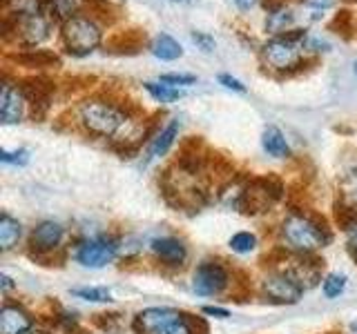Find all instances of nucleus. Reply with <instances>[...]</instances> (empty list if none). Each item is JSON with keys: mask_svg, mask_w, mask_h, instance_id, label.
<instances>
[{"mask_svg": "<svg viewBox=\"0 0 357 334\" xmlns=\"http://www.w3.org/2000/svg\"><path fill=\"white\" fill-rule=\"evenodd\" d=\"M78 120L81 125L96 134V136H105V138H116L126 145L123 154H128L130 148L134 150L139 145V141L145 136L143 132L134 129L132 116L126 109L119 107L116 103H109L103 98H89L78 107Z\"/></svg>", "mask_w": 357, "mask_h": 334, "instance_id": "1", "label": "nucleus"}, {"mask_svg": "<svg viewBox=\"0 0 357 334\" xmlns=\"http://www.w3.org/2000/svg\"><path fill=\"white\" fill-rule=\"evenodd\" d=\"M306 36V29H288L284 33H277L261 47L264 63L275 72H288L293 67H299Z\"/></svg>", "mask_w": 357, "mask_h": 334, "instance_id": "2", "label": "nucleus"}, {"mask_svg": "<svg viewBox=\"0 0 357 334\" xmlns=\"http://www.w3.org/2000/svg\"><path fill=\"white\" fill-rule=\"evenodd\" d=\"M61 40L67 54L87 56L98 47L100 40H103V31H100L98 22L94 18L76 14L63 22Z\"/></svg>", "mask_w": 357, "mask_h": 334, "instance_id": "3", "label": "nucleus"}, {"mask_svg": "<svg viewBox=\"0 0 357 334\" xmlns=\"http://www.w3.org/2000/svg\"><path fill=\"white\" fill-rule=\"evenodd\" d=\"M282 237L293 250L301 254H310L328 243V232L319 228L315 221H310L306 216L293 214L284 221L282 225Z\"/></svg>", "mask_w": 357, "mask_h": 334, "instance_id": "4", "label": "nucleus"}, {"mask_svg": "<svg viewBox=\"0 0 357 334\" xmlns=\"http://www.w3.org/2000/svg\"><path fill=\"white\" fill-rule=\"evenodd\" d=\"M282 194H284V185L279 178L275 176L255 178V181L245 185L239 209L245 212V214H259V212H266L271 207Z\"/></svg>", "mask_w": 357, "mask_h": 334, "instance_id": "5", "label": "nucleus"}, {"mask_svg": "<svg viewBox=\"0 0 357 334\" xmlns=\"http://www.w3.org/2000/svg\"><path fill=\"white\" fill-rule=\"evenodd\" d=\"M228 285V272L221 263L215 261H204L192 276V287L201 296H215L223 287Z\"/></svg>", "mask_w": 357, "mask_h": 334, "instance_id": "6", "label": "nucleus"}, {"mask_svg": "<svg viewBox=\"0 0 357 334\" xmlns=\"http://www.w3.org/2000/svg\"><path fill=\"white\" fill-rule=\"evenodd\" d=\"M116 256V243L107 237H96L85 241L76 252V261L85 267H103L114 261Z\"/></svg>", "mask_w": 357, "mask_h": 334, "instance_id": "7", "label": "nucleus"}, {"mask_svg": "<svg viewBox=\"0 0 357 334\" xmlns=\"http://www.w3.org/2000/svg\"><path fill=\"white\" fill-rule=\"evenodd\" d=\"M25 105H27V100L22 96L20 89L5 81L3 89H0V122H3V125L20 122L22 116H25Z\"/></svg>", "mask_w": 357, "mask_h": 334, "instance_id": "8", "label": "nucleus"}, {"mask_svg": "<svg viewBox=\"0 0 357 334\" xmlns=\"http://www.w3.org/2000/svg\"><path fill=\"white\" fill-rule=\"evenodd\" d=\"M264 292L268 299L277 301V303H297L301 296V287L290 281V278L282 272V274L266 276Z\"/></svg>", "mask_w": 357, "mask_h": 334, "instance_id": "9", "label": "nucleus"}, {"mask_svg": "<svg viewBox=\"0 0 357 334\" xmlns=\"http://www.w3.org/2000/svg\"><path fill=\"white\" fill-rule=\"evenodd\" d=\"M284 274L293 283H297L301 289H310L319 281V265L317 261H308L304 254V256H299V259H288V267Z\"/></svg>", "mask_w": 357, "mask_h": 334, "instance_id": "10", "label": "nucleus"}, {"mask_svg": "<svg viewBox=\"0 0 357 334\" xmlns=\"http://www.w3.org/2000/svg\"><path fill=\"white\" fill-rule=\"evenodd\" d=\"M178 317L181 315L170 308H148L137 317V328L141 334H156L161 328H165L167 323H172Z\"/></svg>", "mask_w": 357, "mask_h": 334, "instance_id": "11", "label": "nucleus"}, {"mask_svg": "<svg viewBox=\"0 0 357 334\" xmlns=\"http://www.w3.org/2000/svg\"><path fill=\"white\" fill-rule=\"evenodd\" d=\"M63 241V228L54 221H45L31 232V248L36 252H52Z\"/></svg>", "mask_w": 357, "mask_h": 334, "instance_id": "12", "label": "nucleus"}, {"mask_svg": "<svg viewBox=\"0 0 357 334\" xmlns=\"http://www.w3.org/2000/svg\"><path fill=\"white\" fill-rule=\"evenodd\" d=\"M31 330V319L18 305H5L0 310V334H25Z\"/></svg>", "mask_w": 357, "mask_h": 334, "instance_id": "13", "label": "nucleus"}, {"mask_svg": "<svg viewBox=\"0 0 357 334\" xmlns=\"http://www.w3.org/2000/svg\"><path fill=\"white\" fill-rule=\"evenodd\" d=\"M152 252L156 254V259L163 261L165 265H181L188 254L185 245L172 237H163V239L152 241Z\"/></svg>", "mask_w": 357, "mask_h": 334, "instance_id": "14", "label": "nucleus"}, {"mask_svg": "<svg viewBox=\"0 0 357 334\" xmlns=\"http://www.w3.org/2000/svg\"><path fill=\"white\" fill-rule=\"evenodd\" d=\"M176 134H178V120L172 118L159 134H156L154 141L150 143V150H148V154H145L143 165H150L152 161H156V159H161V156H165L167 150H170L172 145H174Z\"/></svg>", "mask_w": 357, "mask_h": 334, "instance_id": "15", "label": "nucleus"}, {"mask_svg": "<svg viewBox=\"0 0 357 334\" xmlns=\"http://www.w3.org/2000/svg\"><path fill=\"white\" fill-rule=\"evenodd\" d=\"M150 51L156 56L159 61H165V63H172V61H178L183 56V47L181 42L174 40L170 33H159L152 45H150Z\"/></svg>", "mask_w": 357, "mask_h": 334, "instance_id": "16", "label": "nucleus"}, {"mask_svg": "<svg viewBox=\"0 0 357 334\" xmlns=\"http://www.w3.org/2000/svg\"><path fill=\"white\" fill-rule=\"evenodd\" d=\"M261 145L266 154L275 156V159H288L290 156V145L284 136V132L275 127V125H268L264 129V136H261Z\"/></svg>", "mask_w": 357, "mask_h": 334, "instance_id": "17", "label": "nucleus"}, {"mask_svg": "<svg viewBox=\"0 0 357 334\" xmlns=\"http://www.w3.org/2000/svg\"><path fill=\"white\" fill-rule=\"evenodd\" d=\"M16 63L25 65V67H52V65H61V58L54 51L47 49H25L22 54L14 56Z\"/></svg>", "mask_w": 357, "mask_h": 334, "instance_id": "18", "label": "nucleus"}, {"mask_svg": "<svg viewBox=\"0 0 357 334\" xmlns=\"http://www.w3.org/2000/svg\"><path fill=\"white\" fill-rule=\"evenodd\" d=\"M143 42L145 33L139 29H130L126 33H116L109 42H105V47H109V51H137Z\"/></svg>", "mask_w": 357, "mask_h": 334, "instance_id": "19", "label": "nucleus"}, {"mask_svg": "<svg viewBox=\"0 0 357 334\" xmlns=\"http://www.w3.org/2000/svg\"><path fill=\"white\" fill-rule=\"evenodd\" d=\"M145 92H148L156 103H174V100L183 98V92L178 87H172V85H165L161 81H148L143 83Z\"/></svg>", "mask_w": 357, "mask_h": 334, "instance_id": "20", "label": "nucleus"}, {"mask_svg": "<svg viewBox=\"0 0 357 334\" xmlns=\"http://www.w3.org/2000/svg\"><path fill=\"white\" fill-rule=\"evenodd\" d=\"M295 22V14L286 7H279L275 11H268V18H266V31L271 33H284L290 25Z\"/></svg>", "mask_w": 357, "mask_h": 334, "instance_id": "21", "label": "nucleus"}, {"mask_svg": "<svg viewBox=\"0 0 357 334\" xmlns=\"http://www.w3.org/2000/svg\"><path fill=\"white\" fill-rule=\"evenodd\" d=\"M20 239V223L16 218H11L9 214H3L0 218V248L5 252L11 250Z\"/></svg>", "mask_w": 357, "mask_h": 334, "instance_id": "22", "label": "nucleus"}, {"mask_svg": "<svg viewBox=\"0 0 357 334\" xmlns=\"http://www.w3.org/2000/svg\"><path fill=\"white\" fill-rule=\"evenodd\" d=\"M43 3L52 11V16L56 20L65 22L67 18L76 16V9H78V3H81V0H43Z\"/></svg>", "mask_w": 357, "mask_h": 334, "instance_id": "23", "label": "nucleus"}, {"mask_svg": "<svg viewBox=\"0 0 357 334\" xmlns=\"http://www.w3.org/2000/svg\"><path fill=\"white\" fill-rule=\"evenodd\" d=\"M72 294L85 301H94V303H107V301H112L109 289L105 287H76L72 289Z\"/></svg>", "mask_w": 357, "mask_h": 334, "instance_id": "24", "label": "nucleus"}, {"mask_svg": "<svg viewBox=\"0 0 357 334\" xmlns=\"http://www.w3.org/2000/svg\"><path fill=\"white\" fill-rule=\"evenodd\" d=\"M230 248L237 254H248L257 248V237L250 232H239L230 239Z\"/></svg>", "mask_w": 357, "mask_h": 334, "instance_id": "25", "label": "nucleus"}, {"mask_svg": "<svg viewBox=\"0 0 357 334\" xmlns=\"http://www.w3.org/2000/svg\"><path fill=\"white\" fill-rule=\"evenodd\" d=\"M344 287H346V276L344 274H328L326 278H324V296L326 299H335V296H340L344 292Z\"/></svg>", "mask_w": 357, "mask_h": 334, "instance_id": "26", "label": "nucleus"}, {"mask_svg": "<svg viewBox=\"0 0 357 334\" xmlns=\"http://www.w3.org/2000/svg\"><path fill=\"white\" fill-rule=\"evenodd\" d=\"M335 218H337V225H342V230H351L357 223V207L337 203L335 205Z\"/></svg>", "mask_w": 357, "mask_h": 334, "instance_id": "27", "label": "nucleus"}, {"mask_svg": "<svg viewBox=\"0 0 357 334\" xmlns=\"http://www.w3.org/2000/svg\"><path fill=\"white\" fill-rule=\"evenodd\" d=\"M159 81L165 85H172V87H188V85L197 83V76H192V74H161Z\"/></svg>", "mask_w": 357, "mask_h": 334, "instance_id": "28", "label": "nucleus"}, {"mask_svg": "<svg viewBox=\"0 0 357 334\" xmlns=\"http://www.w3.org/2000/svg\"><path fill=\"white\" fill-rule=\"evenodd\" d=\"M156 334H192V328H190V321L181 315L178 319H174L172 323H167V326L161 328Z\"/></svg>", "mask_w": 357, "mask_h": 334, "instance_id": "29", "label": "nucleus"}, {"mask_svg": "<svg viewBox=\"0 0 357 334\" xmlns=\"http://www.w3.org/2000/svg\"><path fill=\"white\" fill-rule=\"evenodd\" d=\"M190 38H192V42L201 51H215V47H217L215 38H212L210 33H206V31H192V33H190Z\"/></svg>", "mask_w": 357, "mask_h": 334, "instance_id": "30", "label": "nucleus"}, {"mask_svg": "<svg viewBox=\"0 0 357 334\" xmlns=\"http://www.w3.org/2000/svg\"><path fill=\"white\" fill-rule=\"evenodd\" d=\"M27 159H29V152L27 150H16V152L3 150V152H0V161L9 163V165H25Z\"/></svg>", "mask_w": 357, "mask_h": 334, "instance_id": "31", "label": "nucleus"}, {"mask_svg": "<svg viewBox=\"0 0 357 334\" xmlns=\"http://www.w3.org/2000/svg\"><path fill=\"white\" fill-rule=\"evenodd\" d=\"M219 83H221L223 87H226V89H232V92H239V94L245 92L243 83L239 81V78L230 76V74H219Z\"/></svg>", "mask_w": 357, "mask_h": 334, "instance_id": "32", "label": "nucleus"}, {"mask_svg": "<svg viewBox=\"0 0 357 334\" xmlns=\"http://www.w3.org/2000/svg\"><path fill=\"white\" fill-rule=\"evenodd\" d=\"M306 7H310V9H315V18L319 16V11H326L328 7H333L335 5V0H301Z\"/></svg>", "mask_w": 357, "mask_h": 334, "instance_id": "33", "label": "nucleus"}, {"mask_svg": "<svg viewBox=\"0 0 357 334\" xmlns=\"http://www.w3.org/2000/svg\"><path fill=\"white\" fill-rule=\"evenodd\" d=\"M204 315H210V317H217V319H228L230 312L223 310V308H212V305H206L204 308Z\"/></svg>", "mask_w": 357, "mask_h": 334, "instance_id": "34", "label": "nucleus"}, {"mask_svg": "<svg viewBox=\"0 0 357 334\" xmlns=\"http://www.w3.org/2000/svg\"><path fill=\"white\" fill-rule=\"evenodd\" d=\"M232 3L239 11H250L257 3H259V0H232Z\"/></svg>", "mask_w": 357, "mask_h": 334, "instance_id": "35", "label": "nucleus"}, {"mask_svg": "<svg viewBox=\"0 0 357 334\" xmlns=\"http://www.w3.org/2000/svg\"><path fill=\"white\" fill-rule=\"evenodd\" d=\"M349 243H351V250H353V254L357 256V223H355V225L349 230Z\"/></svg>", "mask_w": 357, "mask_h": 334, "instance_id": "36", "label": "nucleus"}, {"mask_svg": "<svg viewBox=\"0 0 357 334\" xmlns=\"http://www.w3.org/2000/svg\"><path fill=\"white\" fill-rule=\"evenodd\" d=\"M0 281H3V289H5V292H7V289H11V278L9 276L3 274V278H0Z\"/></svg>", "mask_w": 357, "mask_h": 334, "instance_id": "37", "label": "nucleus"}, {"mask_svg": "<svg viewBox=\"0 0 357 334\" xmlns=\"http://www.w3.org/2000/svg\"><path fill=\"white\" fill-rule=\"evenodd\" d=\"M25 334H47V332H43V330H29V332H25Z\"/></svg>", "mask_w": 357, "mask_h": 334, "instance_id": "38", "label": "nucleus"}, {"mask_svg": "<svg viewBox=\"0 0 357 334\" xmlns=\"http://www.w3.org/2000/svg\"><path fill=\"white\" fill-rule=\"evenodd\" d=\"M355 36H357V20H355Z\"/></svg>", "mask_w": 357, "mask_h": 334, "instance_id": "39", "label": "nucleus"}, {"mask_svg": "<svg viewBox=\"0 0 357 334\" xmlns=\"http://www.w3.org/2000/svg\"><path fill=\"white\" fill-rule=\"evenodd\" d=\"M353 330H355V332H357V323H353Z\"/></svg>", "mask_w": 357, "mask_h": 334, "instance_id": "40", "label": "nucleus"}, {"mask_svg": "<svg viewBox=\"0 0 357 334\" xmlns=\"http://www.w3.org/2000/svg\"><path fill=\"white\" fill-rule=\"evenodd\" d=\"M346 3H357V0H346Z\"/></svg>", "mask_w": 357, "mask_h": 334, "instance_id": "41", "label": "nucleus"}, {"mask_svg": "<svg viewBox=\"0 0 357 334\" xmlns=\"http://www.w3.org/2000/svg\"><path fill=\"white\" fill-rule=\"evenodd\" d=\"M355 74H357V63H355Z\"/></svg>", "mask_w": 357, "mask_h": 334, "instance_id": "42", "label": "nucleus"}, {"mask_svg": "<svg viewBox=\"0 0 357 334\" xmlns=\"http://www.w3.org/2000/svg\"><path fill=\"white\" fill-rule=\"evenodd\" d=\"M355 259H357V256H355Z\"/></svg>", "mask_w": 357, "mask_h": 334, "instance_id": "43", "label": "nucleus"}]
</instances>
